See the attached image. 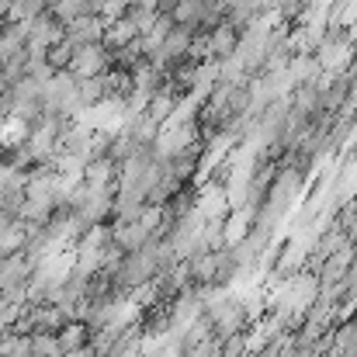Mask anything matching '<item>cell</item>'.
<instances>
[{"mask_svg":"<svg viewBox=\"0 0 357 357\" xmlns=\"http://www.w3.org/2000/svg\"><path fill=\"white\" fill-rule=\"evenodd\" d=\"M70 73L77 80H94V77H105L108 73V49L101 42H91V45H77L73 59H70Z\"/></svg>","mask_w":357,"mask_h":357,"instance_id":"6da1fadb","label":"cell"},{"mask_svg":"<svg viewBox=\"0 0 357 357\" xmlns=\"http://www.w3.org/2000/svg\"><path fill=\"white\" fill-rule=\"evenodd\" d=\"M105 28H108V24H105L101 17L84 14V17H77V21H70V24H66V38H70L73 45H91V42H101Z\"/></svg>","mask_w":357,"mask_h":357,"instance_id":"7a4b0ae2","label":"cell"},{"mask_svg":"<svg viewBox=\"0 0 357 357\" xmlns=\"http://www.w3.org/2000/svg\"><path fill=\"white\" fill-rule=\"evenodd\" d=\"M139 28L132 24V17L125 14L119 21H108V28H105V49H112V52H125L128 45H135L139 38Z\"/></svg>","mask_w":357,"mask_h":357,"instance_id":"3957f363","label":"cell"},{"mask_svg":"<svg viewBox=\"0 0 357 357\" xmlns=\"http://www.w3.org/2000/svg\"><path fill=\"white\" fill-rule=\"evenodd\" d=\"M56 337H59V344H63V351H66V354H77V351L91 347L94 330H91L87 323H80V319H77V323H66V326H63Z\"/></svg>","mask_w":357,"mask_h":357,"instance_id":"277c9868","label":"cell"},{"mask_svg":"<svg viewBox=\"0 0 357 357\" xmlns=\"http://www.w3.org/2000/svg\"><path fill=\"white\" fill-rule=\"evenodd\" d=\"M0 357H31L28 333H0Z\"/></svg>","mask_w":357,"mask_h":357,"instance_id":"5b68a950","label":"cell"}]
</instances>
